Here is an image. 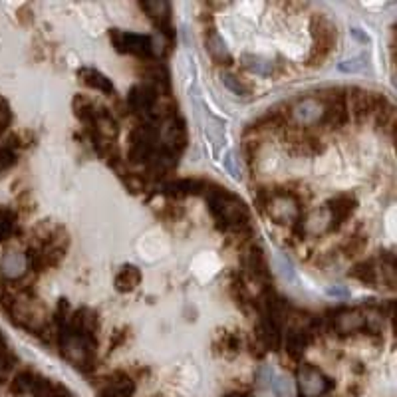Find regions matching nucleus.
<instances>
[{
	"instance_id": "nucleus-1",
	"label": "nucleus",
	"mask_w": 397,
	"mask_h": 397,
	"mask_svg": "<svg viewBox=\"0 0 397 397\" xmlns=\"http://www.w3.org/2000/svg\"><path fill=\"white\" fill-rule=\"evenodd\" d=\"M209 191V189H206ZM206 201L211 213L217 220V227L227 233H243L250 227V213L241 197L222 187H215V191L206 193Z\"/></svg>"
},
{
	"instance_id": "nucleus-2",
	"label": "nucleus",
	"mask_w": 397,
	"mask_h": 397,
	"mask_svg": "<svg viewBox=\"0 0 397 397\" xmlns=\"http://www.w3.org/2000/svg\"><path fill=\"white\" fill-rule=\"evenodd\" d=\"M264 206L268 209V217L276 225H292L300 219V203L298 199L288 191L268 193Z\"/></svg>"
},
{
	"instance_id": "nucleus-3",
	"label": "nucleus",
	"mask_w": 397,
	"mask_h": 397,
	"mask_svg": "<svg viewBox=\"0 0 397 397\" xmlns=\"http://www.w3.org/2000/svg\"><path fill=\"white\" fill-rule=\"evenodd\" d=\"M110 40L115 46L118 52L122 54H131L137 58L149 60L153 52V38L145 34H136V32H125V30H110Z\"/></svg>"
},
{
	"instance_id": "nucleus-4",
	"label": "nucleus",
	"mask_w": 397,
	"mask_h": 397,
	"mask_svg": "<svg viewBox=\"0 0 397 397\" xmlns=\"http://www.w3.org/2000/svg\"><path fill=\"white\" fill-rule=\"evenodd\" d=\"M312 36H314V46H312L308 62H310V66H318L332 52V48L336 44V30L324 16H316L312 20Z\"/></svg>"
},
{
	"instance_id": "nucleus-5",
	"label": "nucleus",
	"mask_w": 397,
	"mask_h": 397,
	"mask_svg": "<svg viewBox=\"0 0 397 397\" xmlns=\"http://www.w3.org/2000/svg\"><path fill=\"white\" fill-rule=\"evenodd\" d=\"M298 385L304 397H322L334 387V382L314 366H302L298 371Z\"/></svg>"
},
{
	"instance_id": "nucleus-6",
	"label": "nucleus",
	"mask_w": 397,
	"mask_h": 397,
	"mask_svg": "<svg viewBox=\"0 0 397 397\" xmlns=\"http://www.w3.org/2000/svg\"><path fill=\"white\" fill-rule=\"evenodd\" d=\"M357 206V199L352 193H340L336 197H332L326 203V211L330 215L328 231H338L346 220L354 215Z\"/></svg>"
},
{
	"instance_id": "nucleus-7",
	"label": "nucleus",
	"mask_w": 397,
	"mask_h": 397,
	"mask_svg": "<svg viewBox=\"0 0 397 397\" xmlns=\"http://www.w3.org/2000/svg\"><path fill=\"white\" fill-rule=\"evenodd\" d=\"M159 99V92L149 86V83H139V86H133L127 94V104H129V110L137 113V115H143L153 110V106L157 104Z\"/></svg>"
},
{
	"instance_id": "nucleus-8",
	"label": "nucleus",
	"mask_w": 397,
	"mask_h": 397,
	"mask_svg": "<svg viewBox=\"0 0 397 397\" xmlns=\"http://www.w3.org/2000/svg\"><path fill=\"white\" fill-rule=\"evenodd\" d=\"M284 143L292 153L296 155H318L322 151V139L316 137L314 133L306 131V129H296V131H290L284 137Z\"/></svg>"
},
{
	"instance_id": "nucleus-9",
	"label": "nucleus",
	"mask_w": 397,
	"mask_h": 397,
	"mask_svg": "<svg viewBox=\"0 0 397 397\" xmlns=\"http://www.w3.org/2000/svg\"><path fill=\"white\" fill-rule=\"evenodd\" d=\"M334 332L338 336H352V334H357L362 330H368V318L357 312V310H342L338 312V318H334Z\"/></svg>"
},
{
	"instance_id": "nucleus-10",
	"label": "nucleus",
	"mask_w": 397,
	"mask_h": 397,
	"mask_svg": "<svg viewBox=\"0 0 397 397\" xmlns=\"http://www.w3.org/2000/svg\"><path fill=\"white\" fill-rule=\"evenodd\" d=\"M133 394L136 382L124 371H115L99 387V397H131Z\"/></svg>"
},
{
	"instance_id": "nucleus-11",
	"label": "nucleus",
	"mask_w": 397,
	"mask_h": 397,
	"mask_svg": "<svg viewBox=\"0 0 397 397\" xmlns=\"http://www.w3.org/2000/svg\"><path fill=\"white\" fill-rule=\"evenodd\" d=\"M290 118L294 120L296 127H310L322 120V106L316 99H300L296 106L290 108Z\"/></svg>"
},
{
	"instance_id": "nucleus-12",
	"label": "nucleus",
	"mask_w": 397,
	"mask_h": 397,
	"mask_svg": "<svg viewBox=\"0 0 397 397\" xmlns=\"http://www.w3.org/2000/svg\"><path fill=\"white\" fill-rule=\"evenodd\" d=\"M312 338H314V334L310 328L290 330L284 338V350H286L288 357L294 362H300L306 354V348L312 343Z\"/></svg>"
},
{
	"instance_id": "nucleus-13",
	"label": "nucleus",
	"mask_w": 397,
	"mask_h": 397,
	"mask_svg": "<svg viewBox=\"0 0 397 397\" xmlns=\"http://www.w3.org/2000/svg\"><path fill=\"white\" fill-rule=\"evenodd\" d=\"M143 13L149 14L151 22L159 28L163 34L171 36V4L169 2H141L139 4Z\"/></svg>"
},
{
	"instance_id": "nucleus-14",
	"label": "nucleus",
	"mask_w": 397,
	"mask_h": 397,
	"mask_svg": "<svg viewBox=\"0 0 397 397\" xmlns=\"http://www.w3.org/2000/svg\"><path fill=\"white\" fill-rule=\"evenodd\" d=\"M206 183L201 179H175L165 183L163 193L171 199H185L191 195H199L201 191H205Z\"/></svg>"
},
{
	"instance_id": "nucleus-15",
	"label": "nucleus",
	"mask_w": 397,
	"mask_h": 397,
	"mask_svg": "<svg viewBox=\"0 0 397 397\" xmlns=\"http://www.w3.org/2000/svg\"><path fill=\"white\" fill-rule=\"evenodd\" d=\"M78 78H80L88 88H92V90H97V92H102V94H106V96H115V86H113L110 78H108L106 74H102L99 70L80 68L78 70Z\"/></svg>"
},
{
	"instance_id": "nucleus-16",
	"label": "nucleus",
	"mask_w": 397,
	"mask_h": 397,
	"mask_svg": "<svg viewBox=\"0 0 397 397\" xmlns=\"http://www.w3.org/2000/svg\"><path fill=\"white\" fill-rule=\"evenodd\" d=\"M206 52L211 54V58L219 64V66H231L233 64V56L229 54L227 44L222 42L219 34L215 30H211L206 34Z\"/></svg>"
},
{
	"instance_id": "nucleus-17",
	"label": "nucleus",
	"mask_w": 397,
	"mask_h": 397,
	"mask_svg": "<svg viewBox=\"0 0 397 397\" xmlns=\"http://www.w3.org/2000/svg\"><path fill=\"white\" fill-rule=\"evenodd\" d=\"M247 268L250 270V274H252L257 280H268V278H270L268 262H266V257H264L262 248L252 247L248 250Z\"/></svg>"
},
{
	"instance_id": "nucleus-18",
	"label": "nucleus",
	"mask_w": 397,
	"mask_h": 397,
	"mask_svg": "<svg viewBox=\"0 0 397 397\" xmlns=\"http://www.w3.org/2000/svg\"><path fill=\"white\" fill-rule=\"evenodd\" d=\"M141 282V270L136 264H124L115 276V288L120 292H133Z\"/></svg>"
},
{
	"instance_id": "nucleus-19",
	"label": "nucleus",
	"mask_w": 397,
	"mask_h": 397,
	"mask_svg": "<svg viewBox=\"0 0 397 397\" xmlns=\"http://www.w3.org/2000/svg\"><path fill=\"white\" fill-rule=\"evenodd\" d=\"M350 276L359 280V282H364V284H370V286L380 284V268H378V264H375L373 259L371 261L357 262L356 266L352 268Z\"/></svg>"
},
{
	"instance_id": "nucleus-20",
	"label": "nucleus",
	"mask_w": 397,
	"mask_h": 397,
	"mask_svg": "<svg viewBox=\"0 0 397 397\" xmlns=\"http://www.w3.org/2000/svg\"><path fill=\"white\" fill-rule=\"evenodd\" d=\"M0 268H2V274L8 276V278H18L24 274V268H26V259L22 254H16V252H8L2 262H0Z\"/></svg>"
},
{
	"instance_id": "nucleus-21",
	"label": "nucleus",
	"mask_w": 397,
	"mask_h": 397,
	"mask_svg": "<svg viewBox=\"0 0 397 397\" xmlns=\"http://www.w3.org/2000/svg\"><path fill=\"white\" fill-rule=\"evenodd\" d=\"M74 111H76V115H78V120H82L83 124L92 125L94 122H96L97 118V111H99V108H96L88 97L83 96H76L74 97Z\"/></svg>"
},
{
	"instance_id": "nucleus-22",
	"label": "nucleus",
	"mask_w": 397,
	"mask_h": 397,
	"mask_svg": "<svg viewBox=\"0 0 397 397\" xmlns=\"http://www.w3.org/2000/svg\"><path fill=\"white\" fill-rule=\"evenodd\" d=\"M14 229H16V213L8 206L0 209V243L8 241L14 234Z\"/></svg>"
},
{
	"instance_id": "nucleus-23",
	"label": "nucleus",
	"mask_w": 397,
	"mask_h": 397,
	"mask_svg": "<svg viewBox=\"0 0 397 397\" xmlns=\"http://www.w3.org/2000/svg\"><path fill=\"white\" fill-rule=\"evenodd\" d=\"M243 62L248 70L257 72L259 76H270L273 74V64L264 58H259V56H243Z\"/></svg>"
},
{
	"instance_id": "nucleus-24",
	"label": "nucleus",
	"mask_w": 397,
	"mask_h": 397,
	"mask_svg": "<svg viewBox=\"0 0 397 397\" xmlns=\"http://www.w3.org/2000/svg\"><path fill=\"white\" fill-rule=\"evenodd\" d=\"M222 82H225V86H227L231 92H234L236 96H248V92H250L247 86L241 82L236 76H233V74H225V76H222Z\"/></svg>"
},
{
	"instance_id": "nucleus-25",
	"label": "nucleus",
	"mask_w": 397,
	"mask_h": 397,
	"mask_svg": "<svg viewBox=\"0 0 397 397\" xmlns=\"http://www.w3.org/2000/svg\"><path fill=\"white\" fill-rule=\"evenodd\" d=\"M220 348H222V354L234 356V354H238V350H241V340H238L234 334H225V336L220 338Z\"/></svg>"
},
{
	"instance_id": "nucleus-26",
	"label": "nucleus",
	"mask_w": 397,
	"mask_h": 397,
	"mask_svg": "<svg viewBox=\"0 0 397 397\" xmlns=\"http://www.w3.org/2000/svg\"><path fill=\"white\" fill-rule=\"evenodd\" d=\"M276 266H278V270H280V274H282L286 280H290V282H294V280H296L294 264H292V261H290L288 257H284V254H278V257H276Z\"/></svg>"
},
{
	"instance_id": "nucleus-27",
	"label": "nucleus",
	"mask_w": 397,
	"mask_h": 397,
	"mask_svg": "<svg viewBox=\"0 0 397 397\" xmlns=\"http://www.w3.org/2000/svg\"><path fill=\"white\" fill-rule=\"evenodd\" d=\"M14 163H16V153H14L13 147L10 145L0 147V173L10 169Z\"/></svg>"
},
{
	"instance_id": "nucleus-28",
	"label": "nucleus",
	"mask_w": 397,
	"mask_h": 397,
	"mask_svg": "<svg viewBox=\"0 0 397 397\" xmlns=\"http://www.w3.org/2000/svg\"><path fill=\"white\" fill-rule=\"evenodd\" d=\"M366 247V238L364 236H350V241L343 245V252L348 257H356L357 252H362Z\"/></svg>"
},
{
	"instance_id": "nucleus-29",
	"label": "nucleus",
	"mask_w": 397,
	"mask_h": 397,
	"mask_svg": "<svg viewBox=\"0 0 397 397\" xmlns=\"http://www.w3.org/2000/svg\"><path fill=\"white\" fill-rule=\"evenodd\" d=\"M338 68H340V72H346V74H357V72H364V68H366V60H364V58L343 60Z\"/></svg>"
},
{
	"instance_id": "nucleus-30",
	"label": "nucleus",
	"mask_w": 397,
	"mask_h": 397,
	"mask_svg": "<svg viewBox=\"0 0 397 397\" xmlns=\"http://www.w3.org/2000/svg\"><path fill=\"white\" fill-rule=\"evenodd\" d=\"M270 389L276 397H290V384L284 378H273Z\"/></svg>"
},
{
	"instance_id": "nucleus-31",
	"label": "nucleus",
	"mask_w": 397,
	"mask_h": 397,
	"mask_svg": "<svg viewBox=\"0 0 397 397\" xmlns=\"http://www.w3.org/2000/svg\"><path fill=\"white\" fill-rule=\"evenodd\" d=\"M326 292H328V296H332V298H348L350 296V290L346 286H330Z\"/></svg>"
},
{
	"instance_id": "nucleus-32",
	"label": "nucleus",
	"mask_w": 397,
	"mask_h": 397,
	"mask_svg": "<svg viewBox=\"0 0 397 397\" xmlns=\"http://www.w3.org/2000/svg\"><path fill=\"white\" fill-rule=\"evenodd\" d=\"M225 165H227V169L231 171V175H233L234 179L241 177V175H238V169H236V165H234L233 153H229V155H227V159H225Z\"/></svg>"
},
{
	"instance_id": "nucleus-33",
	"label": "nucleus",
	"mask_w": 397,
	"mask_h": 397,
	"mask_svg": "<svg viewBox=\"0 0 397 397\" xmlns=\"http://www.w3.org/2000/svg\"><path fill=\"white\" fill-rule=\"evenodd\" d=\"M225 397H250V396L245 394V391H231V394H227Z\"/></svg>"
}]
</instances>
